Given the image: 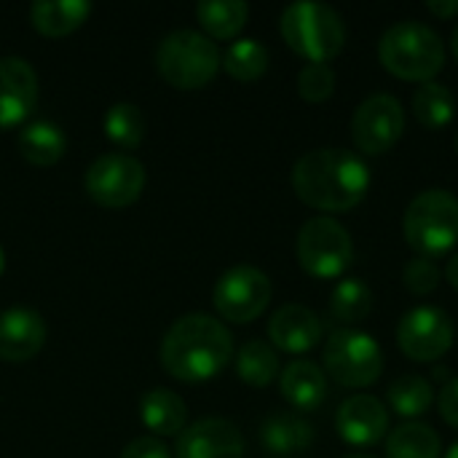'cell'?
Returning a JSON list of instances; mask_svg holds the SVG:
<instances>
[{
    "mask_svg": "<svg viewBox=\"0 0 458 458\" xmlns=\"http://www.w3.org/2000/svg\"><path fill=\"white\" fill-rule=\"evenodd\" d=\"M233 360V335L209 314L177 319L161 341V368L185 384H204L220 376Z\"/></svg>",
    "mask_w": 458,
    "mask_h": 458,
    "instance_id": "7a4b0ae2",
    "label": "cell"
},
{
    "mask_svg": "<svg viewBox=\"0 0 458 458\" xmlns=\"http://www.w3.org/2000/svg\"><path fill=\"white\" fill-rule=\"evenodd\" d=\"M451 48H454V56L458 59V24L456 30H454V38H451Z\"/></svg>",
    "mask_w": 458,
    "mask_h": 458,
    "instance_id": "8d00e7d4",
    "label": "cell"
},
{
    "mask_svg": "<svg viewBox=\"0 0 458 458\" xmlns=\"http://www.w3.org/2000/svg\"><path fill=\"white\" fill-rule=\"evenodd\" d=\"M443 440L424 421H405L386 437V458H440Z\"/></svg>",
    "mask_w": 458,
    "mask_h": 458,
    "instance_id": "cb8c5ba5",
    "label": "cell"
},
{
    "mask_svg": "<svg viewBox=\"0 0 458 458\" xmlns=\"http://www.w3.org/2000/svg\"><path fill=\"white\" fill-rule=\"evenodd\" d=\"M403 233L416 258H443L458 244V199L445 188L421 191L403 215Z\"/></svg>",
    "mask_w": 458,
    "mask_h": 458,
    "instance_id": "277c9868",
    "label": "cell"
},
{
    "mask_svg": "<svg viewBox=\"0 0 458 458\" xmlns=\"http://www.w3.org/2000/svg\"><path fill=\"white\" fill-rule=\"evenodd\" d=\"M405 131L403 102L392 94L368 97L352 115V140L368 156L389 153Z\"/></svg>",
    "mask_w": 458,
    "mask_h": 458,
    "instance_id": "7c38bea8",
    "label": "cell"
},
{
    "mask_svg": "<svg viewBox=\"0 0 458 458\" xmlns=\"http://www.w3.org/2000/svg\"><path fill=\"white\" fill-rule=\"evenodd\" d=\"M89 13L91 5L83 0H38L30 8V21L46 38H64L75 32Z\"/></svg>",
    "mask_w": 458,
    "mask_h": 458,
    "instance_id": "ffe728a7",
    "label": "cell"
},
{
    "mask_svg": "<svg viewBox=\"0 0 458 458\" xmlns=\"http://www.w3.org/2000/svg\"><path fill=\"white\" fill-rule=\"evenodd\" d=\"M242 429L228 419H199L177 437V458H244Z\"/></svg>",
    "mask_w": 458,
    "mask_h": 458,
    "instance_id": "5bb4252c",
    "label": "cell"
},
{
    "mask_svg": "<svg viewBox=\"0 0 458 458\" xmlns=\"http://www.w3.org/2000/svg\"><path fill=\"white\" fill-rule=\"evenodd\" d=\"M386 400H389V408L403 416V419H419L424 416L432 405H435V386L429 378L424 376H400L397 381L389 384V392H386Z\"/></svg>",
    "mask_w": 458,
    "mask_h": 458,
    "instance_id": "83f0119b",
    "label": "cell"
},
{
    "mask_svg": "<svg viewBox=\"0 0 458 458\" xmlns=\"http://www.w3.org/2000/svg\"><path fill=\"white\" fill-rule=\"evenodd\" d=\"M38 105V72L21 56L0 59V131L21 126Z\"/></svg>",
    "mask_w": 458,
    "mask_h": 458,
    "instance_id": "4fadbf2b",
    "label": "cell"
},
{
    "mask_svg": "<svg viewBox=\"0 0 458 458\" xmlns=\"http://www.w3.org/2000/svg\"><path fill=\"white\" fill-rule=\"evenodd\" d=\"M16 145L21 158L32 166H54L67 150V137L54 121H32L21 126Z\"/></svg>",
    "mask_w": 458,
    "mask_h": 458,
    "instance_id": "44dd1931",
    "label": "cell"
},
{
    "mask_svg": "<svg viewBox=\"0 0 458 458\" xmlns=\"http://www.w3.org/2000/svg\"><path fill=\"white\" fill-rule=\"evenodd\" d=\"M335 429L344 443L354 448H373L389 432V408L373 394H354L341 403Z\"/></svg>",
    "mask_w": 458,
    "mask_h": 458,
    "instance_id": "9a60e30c",
    "label": "cell"
},
{
    "mask_svg": "<svg viewBox=\"0 0 458 458\" xmlns=\"http://www.w3.org/2000/svg\"><path fill=\"white\" fill-rule=\"evenodd\" d=\"M445 458H458V443H454V445H451V451L445 454Z\"/></svg>",
    "mask_w": 458,
    "mask_h": 458,
    "instance_id": "74e56055",
    "label": "cell"
},
{
    "mask_svg": "<svg viewBox=\"0 0 458 458\" xmlns=\"http://www.w3.org/2000/svg\"><path fill=\"white\" fill-rule=\"evenodd\" d=\"M335 70L325 62H309L301 72H298V94L306 102H327L335 91Z\"/></svg>",
    "mask_w": 458,
    "mask_h": 458,
    "instance_id": "4dcf8cb0",
    "label": "cell"
},
{
    "mask_svg": "<svg viewBox=\"0 0 458 458\" xmlns=\"http://www.w3.org/2000/svg\"><path fill=\"white\" fill-rule=\"evenodd\" d=\"M445 279H448V284L458 293V252L456 255H451V260H448V266H445Z\"/></svg>",
    "mask_w": 458,
    "mask_h": 458,
    "instance_id": "d590c367",
    "label": "cell"
},
{
    "mask_svg": "<svg viewBox=\"0 0 458 458\" xmlns=\"http://www.w3.org/2000/svg\"><path fill=\"white\" fill-rule=\"evenodd\" d=\"M260 437H263V445H266L268 454H274V456H298L314 443V429H311V424H306L298 416L276 413V416L266 419Z\"/></svg>",
    "mask_w": 458,
    "mask_h": 458,
    "instance_id": "7402d4cb",
    "label": "cell"
},
{
    "mask_svg": "<svg viewBox=\"0 0 458 458\" xmlns=\"http://www.w3.org/2000/svg\"><path fill=\"white\" fill-rule=\"evenodd\" d=\"M344 458H376V456H370V454H352V456H344Z\"/></svg>",
    "mask_w": 458,
    "mask_h": 458,
    "instance_id": "ab89813d",
    "label": "cell"
},
{
    "mask_svg": "<svg viewBox=\"0 0 458 458\" xmlns=\"http://www.w3.org/2000/svg\"><path fill=\"white\" fill-rule=\"evenodd\" d=\"M5 271V252H3V247H0V274Z\"/></svg>",
    "mask_w": 458,
    "mask_h": 458,
    "instance_id": "f35d334b",
    "label": "cell"
},
{
    "mask_svg": "<svg viewBox=\"0 0 458 458\" xmlns=\"http://www.w3.org/2000/svg\"><path fill=\"white\" fill-rule=\"evenodd\" d=\"M279 392L295 411L311 413L327 400V376L319 365L309 360H295L282 370Z\"/></svg>",
    "mask_w": 458,
    "mask_h": 458,
    "instance_id": "ac0fdd59",
    "label": "cell"
},
{
    "mask_svg": "<svg viewBox=\"0 0 458 458\" xmlns=\"http://www.w3.org/2000/svg\"><path fill=\"white\" fill-rule=\"evenodd\" d=\"M378 59L394 78L427 83L445 67V43L429 24L405 19L381 35Z\"/></svg>",
    "mask_w": 458,
    "mask_h": 458,
    "instance_id": "3957f363",
    "label": "cell"
},
{
    "mask_svg": "<svg viewBox=\"0 0 458 458\" xmlns=\"http://www.w3.org/2000/svg\"><path fill=\"white\" fill-rule=\"evenodd\" d=\"M121 458H172L169 456V448L158 440V437H137L131 440Z\"/></svg>",
    "mask_w": 458,
    "mask_h": 458,
    "instance_id": "d6a6232c",
    "label": "cell"
},
{
    "mask_svg": "<svg viewBox=\"0 0 458 458\" xmlns=\"http://www.w3.org/2000/svg\"><path fill=\"white\" fill-rule=\"evenodd\" d=\"M145 166L131 153H105L94 158V164L86 169L83 188L89 199L105 209H123L134 204L145 191Z\"/></svg>",
    "mask_w": 458,
    "mask_h": 458,
    "instance_id": "9c48e42d",
    "label": "cell"
},
{
    "mask_svg": "<svg viewBox=\"0 0 458 458\" xmlns=\"http://www.w3.org/2000/svg\"><path fill=\"white\" fill-rule=\"evenodd\" d=\"M322 319L317 311L301 303H287L274 311L268 322V341L276 352L287 354H306L319 346L322 341Z\"/></svg>",
    "mask_w": 458,
    "mask_h": 458,
    "instance_id": "2e32d148",
    "label": "cell"
},
{
    "mask_svg": "<svg viewBox=\"0 0 458 458\" xmlns=\"http://www.w3.org/2000/svg\"><path fill=\"white\" fill-rule=\"evenodd\" d=\"M413 115L429 131L445 129L456 115V102H454L451 89L437 83V81L421 83L413 91Z\"/></svg>",
    "mask_w": 458,
    "mask_h": 458,
    "instance_id": "484cf974",
    "label": "cell"
},
{
    "mask_svg": "<svg viewBox=\"0 0 458 458\" xmlns=\"http://www.w3.org/2000/svg\"><path fill=\"white\" fill-rule=\"evenodd\" d=\"M322 362L325 376L341 389H365L384 373V352L378 341L357 327L333 330L325 341Z\"/></svg>",
    "mask_w": 458,
    "mask_h": 458,
    "instance_id": "52a82bcc",
    "label": "cell"
},
{
    "mask_svg": "<svg viewBox=\"0 0 458 458\" xmlns=\"http://www.w3.org/2000/svg\"><path fill=\"white\" fill-rule=\"evenodd\" d=\"M301 268L314 279H338L354 263V242L344 223L319 215L303 223L295 242Z\"/></svg>",
    "mask_w": 458,
    "mask_h": 458,
    "instance_id": "ba28073f",
    "label": "cell"
},
{
    "mask_svg": "<svg viewBox=\"0 0 458 458\" xmlns=\"http://www.w3.org/2000/svg\"><path fill=\"white\" fill-rule=\"evenodd\" d=\"M293 191L319 212H349L370 191V169L349 148H317L293 166Z\"/></svg>",
    "mask_w": 458,
    "mask_h": 458,
    "instance_id": "6da1fadb",
    "label": "cell"
},
{
    "mask_svg": "<svg viewBox=\"0 0 458 458\" xmlns=\"http://www.w3.org/2000/svg\"><path fill=\"white\" fill-rule=\"evenodd\" d=\"M437 405H440V416H443V421H445L448 427L458 429V378H451V381H445V384H443Z\"/></svg>",
    "mask_w": 458,
    "mask_h": 458,
    "instance_id": "836d02e7",
    "label": "cell"
},
{
    "mask_svg": "<svg viewBox=\"0 0 458 458\" xmlns=\"http://www.w3.org/2000/svg\"><path fill=\"white\" fill-rule=\"evenodd\" d=\"M142 424L158 437H180L188 421V408L180 394L169 389H153L140 403Z\"/></svg>",
    "mask_w": 458,
    "mask_h": 458,
    "instance_id": "d6986e66",
    "label": "cell"
},
{
    "mask_svg": "<svg viewBox=\"0 0 458 458\" xmlns=\"http://www.w3.org/2000/svg\"><path fill=\"white\" fill-rule=\"evenodd\" d=\"M105 137L123 150H137L145 140V115L137 105L131 102H115L113 107H107L105 118Z\"/></svg>",
    "mask_w": 458,
    "mask_h": 458,
    "instance_id": "f546056e",
    "label": "cell"
},
{
    "mask_svg": "<svg viewBox=\"0 0 458 458\" xmlns=\"http://www.w3.org/2000/svg\"><path fill=\"white\" fill-rule=\"evenodd\" d=\"M271 279L255 266H233L228 268L212 290L215 311L233 325L255 322L271 303Z\"/></svg>",
    "mask_w": 458,
    "mask_h": 458,
    "instance_id": "30bf717a",
    "label": "cell"
},
{
    "mask_svg": "<svg viewBox=\"0 0 458 458\" xmlns=\"http://www.w3.org/2000/svg\"><path fill=\"white\" fill-rule=\"evenodd\" d=\"M236 373L252 389H266L279 376V354L266 341H247L236 352Z\"/></svg>",
    "mask_w": 458,
    "mask_h": 458,
    "instance_id": "4316f807",
    "label": "cell"
},
{
    "mask_svg": "<svg viewBox=\"0 0 458 458\" xmlns=\"http://www.w3.org/2000/svg\"><path fill=\"white\" fill-rule=\"evenodd\" d=\"M196 19L209 40H231L244 30L250 5L242 0H201L196 5Z\"/></svg>",
    "mask_w": 458,
    "mask_h": 458,
    "instance_id": "603a6c76",
    "label": "cell"
},
{
    "mask_svg": "<svg viewBox=\"0 0 458 458\" xmlns=\"http://www.w3.org/2000/svg\"><path fill=\"white\" fill-rule=\"evenodd\" d=\"M46 344V322L32 309H5L0 314V360L8 365L30 362Z\"/></svg>",
    "mask_w": 458,
    "mask_h": 458,
    "instance_id": "e0dca14e",
    "label": "cell"
},
{
    "mask_svg": "<svg viewBox=\"0 0 458 458\" xmlns=\"http://www.w3.org/2000/svg\"><path fill=\"white\" fill-rule=\"evenodd\" d=\"M279 30L284 43L306 62H330L344 51L346 24L341 13L325 3L301 0L282 11Z\"/></svg>",
    "mask_w": 458,
    "mask_h": 458,
    "instance_id": "5b68a950",
    "label": "cell"
},
{
    "mask_svg": "<svg viewBox=\"0 0 458 458\" xmlns=\"http://www.w3.org/2000/svg\"><path fill=\"white\" fill-rule=\"evenodd\" d=\"M403 282H405V287H408L413 295L424 298V295H432V293L440 287L443 274H440V268H437L435 260L413 258V260L405 266V271H403Z\"/></svg>",
    "mask_w": 458,
    "mask_h": 458,
    "instance_id": "1f68e13d",
    "label": "cell"
},
{
    "mask_svg": "<svg viewBox=\"0 0 458 458\" xmlns=\"http://www.w3.org/2000/svg\"><path fill=\"white\" fill-rule=\"evenodd\" d=\"M454 338V319L437 306H416L397 325V346L413 362H437L448 354Z\"/></svg>",
    "mask_w": 458,
    "mask_h": 458,
    "instance_id": "8fae6325",
    "label": "cell"
},
{
    "mask_svg": "<svg viewBox=\"0 0 458 458\" xmlns=\"http://www.w3.org/2000/svg\"><path fill=\"white\" fill-rule=\"evenodd\" d=\"M268 48L255 38H239L233 40L223 54V70L242 83H252L266 75L268 70Z\"/></svg>",
    "mask_w": 458,
    "mask_h": 458,
    "instance_id": "f1b7e54d",
    "label": "cell"
},
{
    "mask_svg": "<svg viewBox=\"0 0 458 458\" xmlns=\"http://www.w3.org/2000/svg\"><path fill=\"white\" fill-rule=\"evenodd\" d=\"M427 8H429V13H435L440 19H454V16H458V0H429Z\"/></svg>",
    "mask_w": 458,
    "mask_h": 458,
    "instance_id": "e575fe53",
    "label": "cell"
},
{
    "mask_svg": "<svg viewBox=\"0 0 458 458\" xmlns=\"http://www.w3.org/2000/svg\"><path fill=\"white\" fill-rule=\"evenodd\" d=\"M373 306H376L373 290H370L362 279H354V276L341 279V282L333 287V293H330V314H333V319L341 322L344 327L368 319L370 311H373Z\"/></svg>",
    "mask_w": 458,
    "mask_h": 458,
    "instance_id": "d4e9b609",
    "label": "cell"
},
{
    "mask_svg": "<svg viewBox=\"0 0 458 458\" xmlns=\"http://www.w3.org/2000/svg\"><path fill=\"white\" fill-rule=\"evenodd\" d=\"M156 67L169 86L180 91H196L215 81L223 67V54L207 35L177 30L158 43Z\"/></svg>",
    "mask_w": 458,
    "mask_h": 458,
    "instance_id": "8992f818",
    "label": "cell"
},
{
    "mask_svg": "<svg viewBox=\"0 0 458 458\" xmlns=\"http://www.w3.org/2000/svg\"><path fill=\"white\" fill-rule=\"evenodd\" d=\"M456 150H458V134H456Z\"/></svg>",
    "mask_w": 458,
    "mask_h": 458,
    "instance_id": "60d3db41",
    "label": "cell"
}]
</instances>
